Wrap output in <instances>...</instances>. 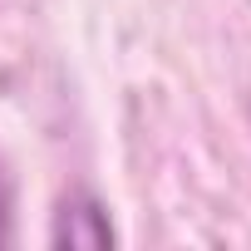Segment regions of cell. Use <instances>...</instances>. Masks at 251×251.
Wrapping results in <instances>:
<instances>
[{
    "mask_svg": "<svg viewBox=\"0 0 251 251\" xmlns=\"http://www.w3.org/2000/svg\"><path fill=\"white\" fill-rule=\"evenodd\" d=\"M10 241H15V182L0 163V246H10Z\"/></svg>",
    "mask_w": 251,
    "mask_h": 251,
    "instance_id": "obj_2",
    "label": "cell"
},
{
    "mask_svg": "<svg viewBox=\"0 0 251 251\" xmlns=\"http://www.w3.org/2000/svg\"><path fill=\"white\" fill-rule=\"evenodd\" d=\"M50 246H79V251L113 246V222H108L103 202L94 192H84V187L59 197V212H54V226H50Z\"/></svg>",
    "mask_w": 251,
    "mask_h": 251,
    "instance_id": "obj_1",
    "label": "cell"
}]
</instances>
